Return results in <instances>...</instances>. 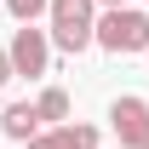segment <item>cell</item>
<instances>
[{
  "mask_svg": "<svg viewBox=\"0 0 149 149\" xmlns=\"http://www.w3.org/2000/svg\"><path fill=\"white\" fill-rule=\"evenodd\" d=\"M46 17H52V29H46V40H52L57 52H86L92 46V23H97V0H52L46 6Z\"/></svg>",
  "mask_w": 149,
  "mask_h": 149,
  "instance_id": "cell-1",
  "label": "cell"
},
{
  "mask_svg": "<svg viewBox=\"0 0 149 149\" xmlns=\"http://www.w3.org/2000/svg\"><path fill=\"white\" fill-rule=\"evenodd\" d=\"M92 46H103V52H149V12H132V6H120V12H103V17L92 23Z\"/></svg>",
  "mask_w": 149,
  "mask_h": 149,
  "instance_id": "cell-2",
  "label": "cell"
},
{
  "mask_svg": "<svg viewBox=\"0 0 149 149\" xmlns=\"http://www.w3.org/2000/svg\"><path fill=\"white\" fill-rule=\"evenodd\" d=\"M6 63H12V74H29V80H40V74L52 69V40H46V29L23 23L17 35H12V46H6Z\"/></svg>",
  "mask_w": 149,
  "mask_h": 149,
  "instance_id": "cell-3",
  "label": "cell"
},
{
  "mask_svg": "<svg viewBox=\"0 0 149 149\" xmlns=\"http://www.w3.org/2000/svg\"><path fill=\"white\" fill-rule=\"evenodd\" d=\"M109 126L120 138V149H143L149 143V103L143 97H115L109 103Z\"/></svg>",
  "mask_w": 149,
  "mask_h": 149,
  "instance_id": "cell-4",
  "label": "cell"
},
{
  "mask_svg": "<svg viewBox=\"0 0 149 149\" xmlns=\"http://www.w3.org/2000/svg\"><path fill=\"white\" fill-rule=\"evenodd\" d=\"M23 149H97V126H52L40 138H29Z\"/></svg>",
  "mask_w": 149,
  "mask_h": 149,
  "instance_id": "cell-5",
  "label": "cell"
},
{
  "mask_svg": "<svg viewBox=\"0 0 149 149\" xmlns=\"http://www.w3.org/2000/svg\"><path fill=\"white\" fill-rule=\"evenodd\" d=\"M0 132H6L12 143H29V138H40V115H35V103H12V109L0 115Z\"/></svg>",
  "mask_w": 149,
  "mask_h": 149,
  "instance_id": "cell-6",
  "label": "cell"
},
{
  "mask_svg": "<svg viewBox=\"0 0 149 149\" xmlns=\"http://www.w3.org/2000/svg\"><path fill=\"white\" fill-rule=\"evenodd\" d=\"M35 115H40V126H46V120L63 126V120H69V92H63V86H46V92L35 97Z\"/></svg>",
  "mask_w": 149,
  "mask_h": 149,
  "instance_id": "cell-7",
  "label": "cell"
},
{
  "mask_svg": "<svg viewBox=\"0 0 149 149\" xmlns=\"http://www.w3.org/2000/svg\"><path fill=\"white\" fill-rule=\"evenodd\" d=\"M46 6H52V0H6V12H12L17 23H35L40 12H46Z\"/></svg>",
  "mask_w": 149,
  "mask_h": 149,
  "instance_id": "cell-8",
  "label": "cell"
},
{
  "mask_svg": "<svg viewBox=\"0 0 149 149\" xmlns=\"http://www.w3.org/2000/svg\"><path fill=\"white\" fill-rule=\"evenodd\" d=\"M6 80H12V63H6V52H0V86H6Z\"/></svg>",
  "mask_w": 149,
  "mask_h": 149,
  "instance_id": "cell-9",
  "label": "cell"
},
{
  "mask_svg": "<svg viewBox=\"0 0 149 149\" xmlns=\"http://www.w3.org/2000/svg\"><path fill=\"white\" fill-rule=\"evenodd\" d=\"M97 6H109V12H120V6H126V0H97Z\"/></svg>",
  "mask_w": 149,
  "mask_h": 149,
  "instance_id": "cell-10",
  "label": "cell"
},
{
  "mask_svg": "<svg viewBox=\"0 0 149 149\" xmlns=\"http://www.w3.org/2000/svg\"><path fill=\"white\" fill-rule=\"evenodd\" d=\"M143 149H149V143H143Z\"/></svg>",
  "mask_w": 149,
  "mask_h": 149,
  "instance_id": "cell-11",
  "label": "cell"
},
{
  "mask_svg": "<svg viewBox=\"0 0 149 149\" xmlns=\"http://www.w3.org/2000/svg\"><path fill=\"white\" fill-rule=\"evenodd\" d=\"M143 57H149V52H143Z\"/></svg>",
  "mask_w": 149,
  "mask_h": 149,
  "instance_id": "cell-12",
  "label": "cell"
}]
</instances>
